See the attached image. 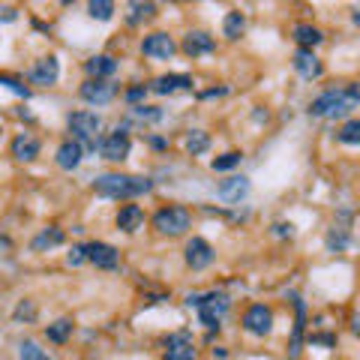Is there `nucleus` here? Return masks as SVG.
Listing matches in <instances>:
<instances>
[{
	"mask_svg": "<svg viewBox=\"0 0 360 360\" xmlns=\"http://www.w3.org/2000/svg\"><path fill=\"white\" fill-rule=\"evenodd\" d=\"M273 235H277V237H291L294 226H291V222H277V226H273Z\"/></svg>",
	"mask_w": 360,
	"mask_h": 360,
	"instance_id": "nucleus-37",
	"label": "nucleus"
},
{
	"mask_svg": "<svg viewBox=\"0 0 360 360\" xmlns=\"http://www.w3.org/2000/svg\"><path fill=\"white\" fill-rule=\"evenodd\" d=\"M186 153H193V156H201L210 147V135L207 132H201V130H193V132H186Z\"/></svg>",
	"mask_w": 360,
	"mask_h": 360,
	"instance_id": "nucleus-25",
	"label": "nucleus"
},
{
	"mask_svg": "<svg viewBox=\"0 0 360 360\" xmlns=\"http://www.w3.org/2000/svg\"><path fill=\"white\" fill-rule=\"evenodd\" d=\"M243 327H247V333H252V336H268L273 331V312H270V306H264V303L249 306V310L243 312Z\"/></svg>",
	"mask_w": 360,
	"mask_h": 360,
	"instance_id": "nucleus-6",
	"label": "nucleus"
},
{
	"mask_svg": "<svg viewBox=\"0 0 360 360\" xmlns=\"http://www.w3.org/2000/svg\"><path fill=\"white\" fill-rule=\"evenodd\" d=\"M60 243H63V231H60L57 226H48V228H42L34 240H30V249L46 252V249H51V247H60Z\"/></svg>",
	"mask_w": 360,
	"mask_h": 360,
	"instance_id": "nucleus-22",
	"label": "nucleus"
},
{
	"mask_svg": "<svg viewBox=\"0 0 360 360\" xmlns=\"http://www.w3.org/2000/svg\"><path fill=\"white\" fill-rule=\"evenodd\" d=\"M0 84H6L9 90H13V93H18V97H25V99L30 97V90H27V88H25V84H21L18 78H13V76H0Z\"/></svg>",
	"mask_w": 360,
	"mask_h": 360,
	"instance_id": "nucleus-35",
	"label": "nucleus"
},
{
	"mask_svg": "<svg viewBox=\"0 0 360 360\" xmlns=\"http://www.w3.org/2000/svg\"><path fill=\"white\" fill-rule=\"evenodd\" d=\"M189 306H195L198 310V319L205 327H219V321L226 319V312H228V306H231V298L226 291H207V294H189Z\"/></svg>",
	"mask_w": 360,
	"mask_h": 360,
	"instance_id": "nucleus-3",
	"label": "nucleus"
},
{
	"mask_svg": "<svg viewBox=\"0 0 360 360\" xmlns=\"http://www.w3.org/2000/svg\"><path fill=\"white\" fill-rule=\"evenodd\" d=\"M81 99L84 102H90V105H109L114 97H118V84H111V81H93L88 78L81 84Z\"/></svg>",
	"mask_w": 360,
	"mask_h": 360,
	"instance_id": "nucleus-9",
	"label": "nucleus"
},
{
	"mask_svg": "<svg viewBox=\"0 0 360 360\" xmlns=\"http://www.w3.org/2000/svg\"><path fill=\"white\" fill-rule=\"evenodd\" d=\"M249 193V180L247 177H228V180H222L219 184V198L222 201H228V205H237V201Z\"/></svg>",
	"mask_w": 360,
	"mask_h": 360,
	"instance_id": "nucleus-21",
	"label": "nucleus"
},
{
	"mask_svg": "<svg viewBox=\"0 0 360 360\" xmlns=\"http://www.w3.org/2000/svg\"><path fill=\"white\" fill-rule=\"evenodd\" d=\"M15 13H18L15 6H4V9H0V18H4V21H15Z\"/></svg>",
	"mask_w": 360,
	"mask_h": 360,
	"instance_id": "nucleus-39",
	"label": "nucleus"
},
{
	"mask_svg": "<svg viewBox=\"0 0 360 360\" xmlns=\"http://www.w3.org/2000/svg\"><path fill=\"white\" fill-rule=\"evenodd\" d=\"M336 139H340L342 144H352V147L360 144V123H357V120H348L342 130L336 132Z\"/></svg>",
	"mask_w": 360,
	"mask_h": 360,
	"instance_id": "nucleus-32",
	"label": "nucleus"
},
{
	"mask_svg": "<svg viewBox=\"0 0 360 360\" xmlns=\"http://www.w3.org/2000/svg\"><path fill=\"white\" fill-rule=\"evenodd\" d=\"M162 360H195V348H193V336L186 331H180L165 340V357Z\"/></svg>",
	"mask_w": 360,
	"mask_h": 360,
	"instance_id": "nucleus-11",
	"label": "nucleus"
},
{
	"mask_svg": "<svg viewBox=\"0 0 360 360\" xmlns=\"http://www.w3.org/2000/svg\"><path fill=\"white\" fill-rule=\"evenodd\" d=\"M69 333H72V321H69V319H57L55 324H48V327H46V336H48L51 342H57V345L67 342V340H69Z\"/></svg>",
	"mask_w": 360,
	"mask_h": 360,
	"instance_id": "nucleus-26",
	"label": "nucleus"
},
{
	"mask_svg": "<svg viewBox=\"0 0 360 360\" xmlns=\"http://www.w3.org/2000/svg\"><path fill=\"white\" fill-rule=\"evenodd\" d=\"M84 258H88L90 264H97L99 270H114L120 261V252L111 247V243H102V240H93L84 247Z\"/></svg>",
	"mask_w": 360,
	"mask_h": 360,
	"instance_id": "nucleus-7",
	"label": "nucleus"
},
{
	"mask_svg": "<svg viewBox=\"0 0 360 360\" xmlns=\"http://www.w3.org/2000/svg\"><path fill=\"white\" fill-rule=\"evenodd\" d=\"M357 102H360L357 84H345L340 90H327L319 99H312L310 114H315V118H345V114L357 109Z\"/></svg>",
	"mask_w": 360,
	"mask_h": 360,
	"instance_id": "nucleus-2",
	"label": "nucleus"
},
{
	"mask_svg": "<svg viewBox=\"0 0 360 360\" xmlns=\"http://www.w3.org/2000/svg\"><path fill=\"white\" fill-rule=\"evenodd\" d=\"M240 160H243V153H237V151H228V153L216 156V160L210 162V168H214V172H228V168L240 165Z\"/></svg>",
	"mask_w": 360,
	"mask_h": 360,
	"instance_id": "nucleus-29",
	"label": "nucleus"
},
{
	"mask_svg": "<svg viewBox=\"0 0 360 360\" xmlns=\"http://www.w3.org/2000/svg\"><path fill=\"white\" fill-rule=\"evenodd\" d=\"M81 156H84V147L69 139V141H63V144L57 147L55 162L63 168V172H72V168H78V165H81Z\"/></svg>",
	"mask_w": 360,
	"mask_h": 360,
	"instance_id": "nucleus-18",
	"label": "nucleus"
},
{
	"mask_svg": "<svg viewBox=\"0 0 360 360\" xmlns=\"http://www.w3.org/2000/svg\"><path fill=\"white\" fill-rule=\"evenodd\" d=\"M153 189V180L139 174H102L93 180V193L102 198H135Z\"/></svg>",
	"mask_w": 360,
	"mask_h": 360,
	"instance_id": "nucleus-1",
	"label": "nucleus"
},
{
	"mask_svg": "<svg viewBox=\"0 0 360 360\" xmlns=\"http://www.w3.org/2000/svg\"><path fill=\"white\" fill-rule=\"evenodd\" d=\"M69 132L76 144H88L90 151H97V132H99V118L93 111H72L69 114Z\"/></svg>",
	"mask_w": 360,
	"mask_h": 360,
	"instance_id": "nucleus-5",
	"label": "nucleus"
},
{
	"mask_svg": "<svg viewBox=\"0 0 360 360\" xmlns=\"http://www.w3.org/2000/svg\"><path fill=\"white\" fill-rule=\"evenodd\" d=\"M345 247H348V231L345 228H331V235H327V249L342 252Z\"/></svg>",
	"mask_w": 360,
	"mask_h": 360,
	"instance_id": "nucleus-33",
	"label": "nucleus"
},
{
	"mask_svg": "<svg viewBox=\"0 0 360 360\" xmlns=\"http://www.w3.org/2000/svg\"><path fill=\"white\" fill-rule=\"evenodd\" d=\"M15 321H36V303L34 300H21L13 312Z\"/></svg>",
	"mask_w": 360,
	"mask_h": 360,
	"instance_id": "nucleus-34",
	"label": "nucleus"
},
{
	"mask_svg": "<svg viewBox=\"0 0 360 360\" xmlns=\"http://www.w3.org/2000/svg\"><path fill=\"white\" fill-rule=\"evenodd\" d=\"M214 48H216V42H214V36H207L205 30H193V34H186V39H184V51L189 57L210 55Z\"/></svg>",
	"mask_w": 360,
	"mask_h": 360,
	"instance_id": "nucleus-19",
	"label": "nucleus"
},
{
	"mask_svg": "<svg viewBox=\"0 0 360 360\" xmlns=\"http://www.w3.org/2000/svg\"><path fill=\"white\" fill-rule=\"evenodd\" d=\"M189 88H193V78L180 76V72H177V76H160V78H153L147 90L160 93V97H168V93H180V90H189Z\"/></svg>",
	"mask_w": 360,
	"mask_h": 360,
	"instance_id": "nucleus-16",
	"label": "nucleus"
},
{
	"mask_svg": "<svg viewBox=\"0 0 360 360\" xmlns=\"http://www.w3.org/2000/svg\"><path fill=\"white\" fill-rule=\"evenodd\" d=\"M88 13L97 21H109L114 15V4H109V0H93V4H88Z\"/></svg>",
	"mask_w": 360,
	"mask_h": 360,
	"instance_id": "nucleus-31",
	"label": "nucleus"
},
{
	"mask_svg": "<svg viewBox=\"0 0 360 360\" xmlns=\"http://www.w3.org/2000/svg\"><path fill=\"white\" fill-rule=\"evenodd\" d=\"M18 360H51V357L42 352L34 340H25V342H21V348H18Z\"/></svg>",
	"mask_w": 360,
	"mask_h": 360,
	"instance_id": "nucleus-30",
	"label": "nucleus"
},
{
	"mask_svg": "<svg viewBox=\"0 0 360 360\" xmlns=\"http://www.w3.org/2000/svg\"><path fill=\"white\" fill-rule=\"evenodd\" d=\"M193 226V214H189L186 207H162L160 214L153 216V228L160 231V235L165 237H180V235H186V228Z\"/></svg>",
	"mask_w": 360,
	"mask_h": 360,
	"instance_id": "nucleus-4",
	"label": "nucleus"
},
{
	"mask_svg": "<svg viewBox=\"0 0 360 360\" xmlns=\"http://www.w3.org/2000/svg\"><path fill=\"white\" fill-rule=\"evenodd\" d=\"M321 30L319 27H312V25H298L294 27V42H298L300 48H306V51H312L315 46H321Z\"/></svg>",
	"mask_w": 360,
	"mask_h": 360,
	"instance_id": "nucleus-23",
	"label": "nucleus"
},
{
	"mask_svg": "<svg viewBox=\"0 0 360 360\" xmlns=\"http://www.w3.org/2000/svg\"><path fill=\"white\" fill-rule=\"evenodd\" d=\"M147 97V88H144V84H139V88H130V90H126V99H130V102H139V99H144Z\"/></svg>",
	"mask_w": 360,
	"mask_h": 360,
	"instance_id": "nucleus-38",
	"label": "nucleus"
},
{
	"mask_svg": "<svg viewBox=\"0 0 360 360\" xmlns=\"http://www.w3.org/2000/svg\"><path fill=\"white\" fill-rule=\"evenodd\" d=\"M153 15H156L153 4H130V15H126V21H130V25H141V21H151Z\"/></svg>",
	"mask_w": 360,
	"mask_h": 360,
	"instance_id": "nucleus-27",
	"label": "nucleus"
},
{
	"mask_svg": "<svg viewBox=\"0 0 360 360\" xmlns=\"http://www.w3.org/2000/svg\"><path fill=\"white\" fill-rule=\"evenodd\" d=\"M174 39L168 36V34H151V36H144L141 42V51L147 57H156V60H168L174 55Z\"/></svg>",
	"mask_w": 360,
	"mask_h": 360,
	"instance_id": "nucleus-13",
	"label": "nucleus"
},
{
	"mask_svg": "<svg viewBox=\"0 0 360 360\" xmlns=\"http://www.w3.org/2000/svg\"><path fill=\"white\" fill-rule=\"evenodd\" d=\"M291 63H294V72H298L300 78H306V81H312V78H321V72H324L321 60L315 57V51H306V48H298V51H294Z\"/></svg>",
	"mask_w": 360,
	"mask_h": 360,
	"instance_id": "nucleus-10",
	"label": "nucleus"
},
{
	"mask_svg": "<svg viewBox=\"0 0 360 360\" xmlns=\"http://www.w3.org/2000/svg\"><path fill=\"white\" fill-rule=\"evenodd\" d=\"M84 72L93 78V81H109V76L118 72V60L109 57V55H97L84 63Z\"/></svg>",
	"mask_w": 360,
	"mask_h": 360,
	"instance_id": "nucleus-17",
	"label": "nucleus"
},
{
	"mask_svg": "<svg viewBox=\"0 0 360 360\" xmlns=\"http://www.w3.org/2000/svg\"><path fill=\"white\" fill-rule=\"evenodd\" d=\"M210 261H214V247H210L207 240H201V237H193L186 243V264L193 270H205L210 268Z\"/></svg>",
	"mask_w": 360,
	"mask_h": 360,
	"instance_id": "nucleus-12",
	"label": "nucleus"
},
{
	"mask_svg": "<svg viewBox=\"0 0 360 360\" xmlns=\"http://www.w3.org/2000/svg\"><path fill=\"white\" fill-rule=\"evenodd\" d=\"M57 78H60V63H57V57H42V60H36V67L30 69V81L39 84V88H51Z\"/></svg>",
	"mask_w": 360,
	"mask_h": 360,
	"instance_id": "nucleus-14",
	"label": "nucleus"
},
{
	"mask_svg": "<svg viewBox=\"0 0 360 360\" xmlns=\"http://www.w3.org/2000/svg\"><path fill=\"white\" fill-rule=\"evenodd\" d=\"M130 118L139 120V123H156V120H162V111L153 109V105H135L130 111Z\"/></svg>",
	"mask_w": 360,
	"mask_h": 360,
	"instance_id": "nucleus-28",
	"label": "nucleus"
},
{
	"mask_svg": "<svg viewBox=\"0 0 360 360\" xmlns=\"http://www.w3.org/2000/svg\"><path fill=\"white\" fill-rule=\"evenodd\" d=\"M39 139L36 135H30V132H21L13 139V156L18 162H34L36 156H39Z\"/></svg>",
	"mask_w": 360,
	"mask_h": 360,
	"instance_id": "nucleus-15",
	"label": "nucleus"
},
{
	"mask_svg": "<svg viewBox=\"0 0 360 360\" xmlns=\"http://www.w3.org/2000/svg\"><path fill=\"white\" fill-rule=\"evenodd\" d=\"M243 30H247V18H243V13H228L226 21H222V34H226L228 39H240Z\"/></svg>",
	"mask_w": 360,
	"mask_h": 360,
	"instance_id": "nucleus-24",
	"label": "nucleus"
},
{
	"mask_svg": "<svg viewBox=\"0 0 360 360\" xmlns=\"http://www.w3.org/2000/svg\"><path fill=\"white\" fill-rule=\"evenodd\" d=\"M144 226V210L139 205H123L118 210V228L126 231V235H135Z\"/></svg>",
	"mask_w": 360,
	"mask_h": 360,
	"instance_id": "nucleus-20",
	"label": "nucleus"
},
{
	"mask_svg": "<svg viewBox=\"0 0 360 360\" xmlns=\"http://www.w3.org/2000/svg\"><path fill=\"white\" fill-rule=\"evenodd\" d=\"M88 258H84V247H72L69 249V256H67V264L69 268H78V264H84Z\"/></svg>",
	"mask_w": 360,
	"mask_h": 360,
	"instance_id": "nucleus-36",
	"label": "nucleus"
},
{
	"mask_svg": "<svg viewBox=\"0 0 360 360\" xmlns=\"http://www.w3.org/2000/svg\"><path fill=\"white\" fill-rule=\"evenodd\" d=\"M130 147H132L130 135H126L120 126H118V130H114L109 139H102L99 153H102V160H109V162H123L126 156H130Z\"/></svg>",
	"mask_w": 360,
	"mask_h": 360,
	"instance_id": "nucleus-8",
	"label": "nucleus"
}]
</instances>
